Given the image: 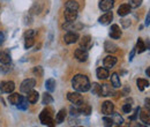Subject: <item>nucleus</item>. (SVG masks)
Listing matches in <instances>:
<instances>
[{
  "label": "nucleus",
  "instance_id": "obj_1",
  "mask_svg": "<svg viewBox=\"0 0 150 127\" xmlns=\"http://www.w3.org/2000/svg\"><path fill=\"white\" fill-rule=\"evenodd\" d=\"M90 84L91 83L88 76L83 74H76L72 79V87L75 91H79V92H86L90 90Z\"/></svg>",
  "mask_w": 150,
  "mask_h": 127
},
{
  "label": "nucleus",
  "instance_id": "obj_2",
  "mask_svg": "<svg viewBox=\"0 0 150 127\" xmlns=\"http://www.w3.org/2000/svg\"><path fill=\"white\" fill-rule=\"evenodd\" d=\"M39 120L43 125H46V126H53L56 124V120L53 119V116H52V112L51 110L45 109L43 110L39 114Z\"/></svg>",
  "mask_w": 150,
  "mask_h": 127
},
{
  "label": "nucleus",
  "instance_id": "obj_3",
  "mask_svg": "<svg viewBox=\"0 0 150 127\" xmlns=\"http://www.w3.org/2000/svg\"><path fill=\"white\" fill-rule=\"evenodd\" d=\"M36 86V80L35 79H25L21 86H20V90L21 92H24V94H28L30 90H33Z\"/></svg>",
  "mask_w": 150,
  "mask_h": 127
},
{
  "label": "nucleus",
  "instance_id": "obj_4",
  "mask_svg": "<svg viewBox=\"0 0 150 127\" xmlns=\"http://www.w3.org/2000/svg\"><path fill=\"white\" fill-rule=\"evenodd\" d=\"M67 99L73 103L74 105H80L83 103V97L79 91H74V92H68L67 94Z\"/></svg>",
  "mask_w": 150,
  "mask_h": 127
},
{
  "label": "nucleus",
  "instance_id": "obj_5",
  "mask_svg": "<svg viewBox=\"0 0 150 127\" xmlns=\"http://www.w3.org/2000/svg\"><path fill=\"white\" fill-rule=\"evenodd\" d=\"M74 57L76 58V60L77 61H80V62H84V61H87V59H88V50H86V49H82V48H79V49H76L74 52Z\"/></svg>",
  "mask_w": 150,
  "mask_h": 127
},
{
  "label": "nucleus",
  "instance_id": "obj_6",
  "mask_svg": "<svg viewBox=\"0 0 150 127\" xmlns=\"http://www.w3.org/2000/svg\"><path fill=\"white\" fill-rule=\"evenodd\" d=\"M79 34L77 33H74V31H68V33H66L65 35H64V42H65V44H74L76 43L77 40H79Z\"/></svg>",
  "mask_w": 150,
  "mask_h": 127
},
{
  "label": "nucleus",
  "instance_id": "obj_7",
  "mask_svg": "<svg viewBox=\"0 0 150 127\" xmlns=\"http://www.w3.org/2000/svg\"><path fill=\"white\" fill-rule=\"evenodd\" d=\"M15 89V83L13 81H4L0 84V90L5 94H12Z\"/></svg>",
  "mask_w": 150,
  "mask_h": 127
},
{
  "label": "nucleus",
  "instance_id": "obj_8",
  "mask_svg": "<svg viewBox=\"0 0 150 127\" xmlns=\"http://www.w3.org/2000/svg\"><path fill=\"white\" fill-rule=\"evenodd\" d=\"M102 112L104 116H111L114 112V105L111 101H105L102 104Z\"/></svg>",
  "mask_w": 150,
  "mask_h": 127
},
{
  "label": "nucleus",
  "instance_id": "obj_9",
  "mask_svg": "<svg viewBox=\"0 0 150 127\" xmlns=\"http://www.w3.org/2000/svg\"><path fill=\"white\" fill-rule=\"evenodd\" d=\"M140 119L146 125H150V108L147 106L144 109H140Z\"/></svg>",
  "mask_w": 150,
  "mask_h": 127
},
{
  "label": "nucleus",
  "instance_id": "obj_10",
  "mask_svg": "<svg viewBox=\"0 0 150 127\" xmlns=\"http://www.w3.org/2000/svg\"><path fill=\"white\" fill-rule=\"evenodd\" d=\"M64 16H65V20H66L67 22H75L76 18H77V11L65 8Z\"/></svg>",
  "mask_w": 150,
  "mask_h": 127
},
{
  "label": "nucleus",
  "instance_id": "obj_11",
  "mask_svg": "<svg viewBox=\"0 0 150 127\" xmlns=\"http://www.w3.org/2000/svg\"><path fill=\"white\" fill-rule=\"evenodd\" d=\"M113 6H114V0H100V2L98 5L99 9L103 11V12L111 11L113 8Z\"/></svg>",
  "mask_w": 150,
  "mask_h": 127
},
{
  "label": "nucleus",
  "instance_id": "obj_12",
  "mask_svg": "<svg viewBox=\"0 0 150 127\" xmlns=\"http://www.w3.org/2000/svg\"><path fill=\"white\" fill-rule=\"evenodd\" d=\"M117 61H118V59H117L114 55H108V57L104 58V60H103V65H104L105 68L110 70V68H112L113 66L117 64Z\"/></svg>",
  "mask_w": 150,
  "mask_h": 127
},
{
  "label": "nucleus",
  "instance_id": "obj_13",
  "mask_svg": "<svg viewBox=\"0 0 150 127\" xmlns=\"http://www.w3.org/2000/svg\"><path fill=\"white\" fill-rule=\"evenodd\" d=\"M113 20V14L112 12H106L105 14H103L100 18H98V22L103 26H108L111 23V21Z\"/></svg>",
  "mask_w": 150,
  "mask_h": 127
},
{
  "label": "nucleus",
  "instance_id": "obj_14",
  "mask_svg": "<svg viewBox=\"0 0 150 127\" xmlns=\"http://www.w3.org/2000/svg\"><path fill=\"white\" fill-rule=\"evenodd\" d=\"M91 45H93V42H91V37L89 36V35L83 36L81 38V40H80V48L86 49V50H89L91 48Z\"/></svg>",
  "mask_w": 150,
  "mask_h": 127
},
{
  "label": "nucleus",
  "instance_id": "obj_15",
  "mask_svg": "<svg viewBox=\"0 0 150 127\" xmlns=\"http://www.w3.org/2000/svg\"><path fill=\"white\" fill-rule=\"evenodd\" d=\"M109 35H110V37L112 39H118V38L121 37V30H120V28H119L118 24H112L111 26V29H110Z\"/></svg>",
  "mask_w": 150,
  "mask_h": 127
},
{
  "label": "nucleus",
  "instance_id": "obj_16",
  "mask_svg": "<svg viewBox=\"0 0 150 127\" xmlns=\"http://www.w3.org/2000/svg\"><path fill=\"white\" fill-rule=\"evenodd\" d=\"M131 6H129V4H122V5H120V7L118 8V15L119 16H126V15H128L129 13H131Z\"/></svg>",
  "mask_w": 150,
  "mask_h": 127
},
{
  "label": "nucleus",
  "instance_id": "obj_17",
  "mask_svg": "<svg viewBox=\"0 0 150 127\" xmlns=\"http://www.w3.org/2000/svg\"><path fill=\"white\" fill-rule=\"evenodd\" d=\"M96 75L99 80H106L110 75H109V70L105 67H98L96 71Z\"/></svg>",
  "mask_w": 150,
  "mask_h": 127
},
{
  "label": "nucleus",
  "instance_id": "obj_18",
  "mask_svg": "<svg viewBox=\"0 0 150 127\" xmlns=\"http://www.w3.org/2000/svg\"><path fill=\"white\" fill-rule=\"evenodd\" d=\"M113 92V89L111 87V84H108V83H104V84H100V96H110Z\"/></svg>",
  "mask_w": 150,
  "mask_h": 127
},
{
  "label": "nucleus",
  "instance_id": "obj_19",
  "mask_svg": "<svg viewBox=\"0 0 150 127\" xmlns=\"http://www.w3.org/2000/svg\"><path fill=\"white\" fill-rule=\"evenodd\" d=\"M38 98H39V94L36 90H30L27 95V99L30 104H35L37 103Z\"/></svg>",
  "mask_w": 150,
  "mask_h": 127
},
{
  "label": "nucleus",
  "instance_id": "obj_20",
  "mask_svg": "<svg viewBox=\"0 0 150 127\" xmlns=\"http://www.w3.org/2000/svg\"><path fill=\"white\" fill-rule=\"evenodd\" d=\"M104 49H105V51L109 52V53H114V52L118 51V45L114 44L111 40H108V42H105V44H104Z\"/></svg>",
  "mask_w": 150,
  "mask_h": 127
},
{
  "label": "nucleus",
  "instance_id": "obj_21",
  "mask_svg": "<svg viewBox=\"0 0 150 127\" xmlns=\"http://www.w3.org/2000/svg\"><path fill=\"white\" fill-rule=\"evenodd\" d=\"M11 61H12V58L7 51H0V62L2 65H8L11 64Z\"/></svg>",
  "mask_w": 150,
  "mask_h": 127
},
{
  "label": "nucleus",
  "instance_id": "obj_22",
  "mask_svg": "<svg viewBox=\"0 0 150 127\" xmlns=\"http://www.w3.org/2000/svg\"><path fill=\"white\" fill-rule=\"evenodd\" d=\"M79 112L80 114H83V116H89L91 113V106L89 104H86V103H82L79 105Z\"/></svg>",
  "mask_w": 150,
  "mask_h": 127
},
{
  "label": "nucleus",
  "instance_id": "obj_23",
  "mask_svg": "<svg viewBox=\"0 0 150 127\" xmlns=\"http://www.w3.org/2000/svg\"><path fill=\"white\" fill-rule=\"evenodd\" d=\"M111 84L113 88H120L121 87V81H120V76L118 73H113L111 75Z\"/></svg>",
  "mask_w": 150,
  "mask_h": 127
},
{
  "label": "nucleus",
  "instance_id": "obj_24",
  "mask_svg": "<svg viewBox=\"0 0 150 127\" xmlns=\"http://www.w3.org/2000/svg\"><path fill=\"white\" fill-rule=\"evenodd\" d=\"M136 86H137V89L139 90L143 91L147 87H149V82L146 79H137L136 80Z\"/></svg>",
  "mask_w": 150,
  "mask_h": 127
},
{
  "label": "nucleus",
  "instance_id": "obj_25",
  "mask_svg": "<svg viewBox=\"0 0 150 127\" xmlns=\"http://www.w3.org/2000/svg\"><path fill=\"white\" fill-rule=\"evenodd\" d=\"M56 80L54 79H47L46 80V82H45V88H46V90L50 91V92H53V91L56 90Z\"/></svg>",
  "mask_w": 150,
  "mask_h": 127
},
{
  "label": "nucleus",
  "instance_id": "obj_26",
  "mask_svg": "<svg viewBox=\"0 0 150 127\" xmlns=\"http://www.w3.org/2000/svg\"><path fill=\"white\" fill-rule=\"evenodd\" d=\"M135 49H136L137 53H143V52L147 50V46H146V44H144V42H143L142 38H139V39H137Z\"/></svg>",
  "mask_w": 150,
  "mask_h": 127
},
{
  "label": "nucleus",
  "instance_id": "obj_27",
  "mask_svg": "<svg viewBox=\"0 0 150 127\" xmlns=\"http://www.w3.org/2000/svg\"><path fill=\"white\" fill-rule=\"evenodd\" d=\"M28 99L25 98V97H23V96H21V98H20L19 103L16 104V108L19 110H22V111H25V110L28 109Z\"/></svg>",
  "mask_w": 150,
  "mask_h": 127
},
{
  "label": "nucleus",
  "instance_id": "obj_28",
  "mask_svg": "<svg viewBox=\"0 0 150 127\" xmlns=\"http://www.w3.org/2000/svg\"><path fill=\"white\" fill-rule=\"evenodd\" d=\"M65 8H68V9H74V11H79L80 6H79V2H76L75 0H68L65 2Z\"/></svg>",
  "mask_w": 150,
  "mask_h": 127
},
{
  "label": "nucleus",
  "instance_id": "obj_29",
  "mask_svg": "<svg viewBox=\"0 0 150 127\" xmlns=\"http://www.w3.org/2000/svg\"><path fill=\"white\" fill-rule=\"evenodd\" d=\"M66 116H67V112H66V110H65V109L60 110V111L57 113V117H56L57 124H61V123L65 120Z\"/></svg>",
  "mask_w": 150,
  "mask_h": 127
},
{
  "label": "nucleus",
  "instance_id": "obj_30",
  "mask_svg": "<svg viewBox=\"0 0 150 127\" xmlns=\"http://www.w3.org/2000/svg\"><path fill=\"white\" fill-rule=\"evenodd\" d=\"M53 102V97L51 96V94H50V91L49 92H45L44 95H43V99H42V104L43 105H47V104H51Z\"/></svg>",
  "mask_w": 150,
  "mask_h": 127
},
{
  "label": "nucleus",
  "instance_id": "obj_31",
  "mask_svg": "<svg viewBox=\"0 0 150 127\" xmlns=\"http://www.w3.org/2000/svg\"><path fill=\"white\" fill-rule=\"evenodd\" d=\"M20 98H21V95L16 94V92H14V94L9 95V97H8V101H9V103H11L12 105H16V104L19 103Z\"/></svg>",
  "mask_w": 150,
  "mask_h": 127
},
{
  "label": "nucleus",
  "instance_id": "obj_32",
  "mask_svg": "<svg viewBox=\"0 0 150 127\" xmlns=\"http://www.w3.org/2000/svg\"><path fill=\"white\" fill-rule=\"evenodd\" d=\"M90 90L94 95H97V96H100V84L94 82L93 84H90Z\"/></svg>",
  "mask_w": 150,
  "mask_h": 127
},
{
  "label": "nucleus",
  "instance_id": "obj_33",
  "mask_svg": "<svg viewBox=\"0 0 150 127\" xmlns=\"http://www.w3.org/2000/svg\"><path fill=\"white\" fill-rule=\"evenodd\" d=\"M35 44V37H27L24 40V49H30Z\"/></svg>",
  "mask_w": 150,
  "mask_h": 127
},
{
  "label": "nucleus",
  "instance_id": "obj_34",
  "mask_svg": "<svg viewBox=\"0 0 150 127\" xmlns=\"http://www.w3.org/2000/svg\"><path fill=\"white\" fill-rule=\"evenodd\" d=\"M111 116H113V123H115L117 125H122V123H124V118H122L120 114L113 112Z\"/></svg>",
  "mask_w": 150,
  "mask_h": 127
},
{
  "label": "nucleus",
  "instance_id": "obj_35",
  "mask_svg": "<svg viewBox=\"0 0 150 127\" xmlns=\"http://www.w3.org/2000/svg\"><path fill=\"white\" fill-rule=\"evenodd\" d=\"M33 73H34L36 76H38V77L43 76V74H44L43 67H42V66H36V67H34V70H33Z\"/></svg>",
  "mask_w": 150,
  "mask_h": 127
},
{
  "label": "nucleus",
  "instance_id": "obj_36",
  "mask_svg": "<svg viewBox=\"0 0 150 127\" xmlns=\"http://www.w3.org/2000/svg\"><path fill=\"white\" fill-rule=\"evenodd\" d=\"M40 11H42L40 5L35 4V5H34V6L30 8V14H39V13H40Z\"/></svg>",
  "mask_w": 150,
  "mask_h": 127
},
{
  "label": "nucleus",
  "instance_id": "obj_37",
  "mask_svg": "<svg viewBox=\"0 0 150 127\" xmlns=\"http://www.w3.org/2000/svg\"><path fill=\"white\" fill-rule=\"evenodd\" d=\"M142 4V0H129V6L132 8H137Z\"/></svg>",
  "mask_w": 150,
  "mask_h": 127
},
{
  "label": "nucleus",
  "instance_id": "obj_38",
  "mask_svg": "<svg viewBox=\"0 0 150 127\" xmlns=\"http://www.w3.org/2000/svg\"><path fill=\"white\" fill-rule=\"evenodd\" d=\"M103 120H104V123H105V126H112L113 125V119L112 118H109L108 116H104Z\"/></svg>",
  "mask_w": 150,
  "mask_h": 127
},
{
  "label": "nucleus",
  "instance_id": "obj_39",
  "mask_svg": "<svg viewBox=\"0 0 150 127\" xmlns=\"http://www.w3.org/2000/svg\"><path fill=\"white\" fill-rule=\"evenodd\" d=\"M35 35H36V31L34 29H29V30H27L24 33V38H27V37H35Z\"/></svg>",
  "mask_w": 150,
  "mask_h": 127
},
{
  "label": "nucleus",
  "instance_id": "obj_40",
  "mask_svg": "<svg viewBox=\"0 0 150 127\" xmlns=\"http://www.w3.org/2000/svg\"><path fill=\"white\" fill-rule=\"evenodd\" d=\"M122 111H124L125 113H129V112L132 111V105L131 104H128V103L124 104V105H122Z\"/></svg>",
  "mask_w": 150,
  "mask_h": 127
},
{
  "label": "nucleus",
  "instance_id": "obj_41",
  "mask_svg": "<svg viewBox=\"0 0 150 127\" xmlns=\"http://www.w3.org/2000/svg\"><path fill=\"white\" fill-rule=\"evenodd\" d=\"M121 24H122V27H124V28H128V27L131 26V21H129V20L124 18V20H121Z\"/></svg>",
  "mask_w": 150,
  "mask_h": 127
},
{
  "label": "nucleus",
  "instance_id": "obj_42",
  "mask_svg": "<svg viewBox=\"0 0 150 127\" xmlns=\"http://www.w3.org/2000/svg\"><path fill=\"white\" fill-rule=\"evenodd\" d=\"M71 114H72L73 117H77V116L80 114V112H79V109H75L74 106H72V108H71Z\"/></svg>",
  "mask_w": 150,
  "mask_h": 127
},
{
  "label": "nucleus",
  "instance_id": "obj_43",
  "mask_svg": "<svg viewBox=\"0 0 150 127\" xmlns=\"http://www.w3.org/2000/svg\"><path fill=\"white\" fill-rule=\"evenodd\" d=\"M139 112H140V108H136V109H135V112H134V114H133L132 117H129V119H131V120H134V119L139 116Z\"/></svg>",
  "mask_w": 150,
  "mask_h": 127
},
{
  "label": "nucleus",
  "instance_id": "obj_44",
  "mask_svg": "<svg viewBox=\"0 0 150 127\" xmlns=\"http://www.w3.org/2000/svg\"><path fill=\"white\" fill-rule=\"evenodd\" d=\"M135 52H136V49L134 48L133 50L131 51V55H129V61H132L133 60V58H134V55H135Z\"/></svg>",
  "mask_w": 150,
  "mask_h": 127
},
{
  "label": "nucleus",
  "instance_id": "obj_45",
  "mask_svg": "<svg viewBox=\"0 0 150 127\" xmlns=\"http://www.w3.org/2000/svg\"><path fill=\"white\" fill-rule=\"evenodd\" d=\"M5 42V34L2 31H0V44H2Z\"/></svg>",
  "mask_w": 150,
  "mask_h": 127
},
{
  "label": "nucleus",
  "instance_id": "obj_46",
  "mask_svg": "<svg viewBox=\"0 0 150 127\" xmlns=\"http://www.w3.org/2000/svg\"><path fill=\"white\" fill-rule=\"evenodd\" d=\"M150 24V12L149 14L147 15V18H146V26H149Z\"/></svg>",
  "mask_w": 150,
  "mask_h": 127
},
{
  "label": "nucleus",
  "instance_id": "obj_47",
  "mask_svg": "<svg viewBox=\"0 0 150 127\" xmlns=\"http://www.w3.org/2000/svg\"><path fill=\"white\" fill-rule=\"evenodd\" d=\"M144 103H146V106H148V108H150V98H146Z\"/></svg>",
  "mask_w": 150,
  "mask_h": 127
},
{
  "label": "nucleus",
  "instance_id": "obj_48",
  "mask_svg": "<svg viewBox=\"0 0 150 127\" xmlns=\"http://www.w3.org/2000/svg\"><path fill=\"white\" fill-rule=\"evenodd\" d=\"M146 74H147L148 76H150V67H148V68L146 70Z\"/></svg>",
  "mask_w": 150,
  "mask_h": 127
}]
</instances>
